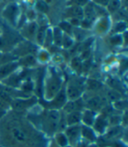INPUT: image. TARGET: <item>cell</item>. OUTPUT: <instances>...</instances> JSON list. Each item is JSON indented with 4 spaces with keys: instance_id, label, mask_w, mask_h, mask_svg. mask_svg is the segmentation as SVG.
<instances>
[{
    "instance_id": "4dcf8cb0",
    "label": "cell",
    "mask_w": 128,
    "mask_h": 147,
    "mask_svg": "<svg viewBox=\"0 0 128 147\" xmlns=\"http://www.w3.org/2000/svg\"><path fill=\"white\" fill-rule=\"evenodd\" d=\"M6 114V108L5 106L0 101V119H2V117H4V115Z\"/></svg>"
},
{
    "instance_id": "d4e9b609",
    "label": "cell",
    "mask_w": 128,
    "mask_h": 147,
    "mask_svg": "<svg viewBox=\"0 0 128 147\" xmlns=\"http://www.w3.org/2000/svg\"><path fill=\"white\" fill-rule=\"evenodd\" d=\"M36 8L39 10L40 11H42V12H47L48 11V5H47V4L46 2L42 1V0H40V1L37 2Z\"/></svg>"
},
{
    "instance_id": "ffe728a7",
    "label": "cell",
    "mask_w": 128,
    "mask_h": 147,
    "mask_svg": "<svg viewBox=\"0 0 128 147\" xmlns=\"http://www.w3.org/2000/svg\"><path fill=\"white\" fill-rule=\"evenodd\" d=\"M74 43L73 39L71 38V36L68 34H63L62 36V42H61V46L65 49H69Z\"/></svg>"
},
{
    "instance_id": "2e32d148",
    "label": "cell",
    "mask_w": 128,
    "mask_h": 147,
    "mask_svg": "<svg viewBox=\"0 0 128 147\" xmlns=\"http://www.w3.org/2000/svg\"><path fill=\"white\" fill-rule=\"evenodd\" d=\"M103 104H104V100L102 99L101 97H98V96L92 97L87 101L88 109L94 110V111H95V109L101 108V106Z\"/></svg>"
},
{
    "instance_id": "603a6c76",
    "label": "cell",
    "mask_w": 128,
    "mask_h": 147,
    "mask_svg": "<svg viewBox=\"0 0 128 147\" xmlns=\"http://www.w3.org/2000/svg\"><path fill=\"white\" fill-rule=\"evenodd\" d=\"M36 32H37V24L35 22H31L27 28V34L31 36H34L36 34Z\"/></svg>"
},
{
    "instance_id": "5b68a950",
    "label": "cell",
    "mask_w": 128,
    "mask_h": 147,
    "mask_svg": "<svg viewBox=\"0 0 128 147\" xmlns=\"http://www.w3.org/2000/svg\"><path fill=\"white\" fill-rule=\"evenodd\" d=\"M69 140V145L75 147L82 140L81 137V124L67 126L63 130Z\"/></svg>"
},
{
    "instance_id": "8fae6325",
    "label": "cell",
    "mask_w": 128,
    "mask_h": 147,
    "mask_svg": "<svg viewBox=\"0 0 128 147\" xmlns=\"http://www.w3.org/2000/svg\"><path fill=\"white\" fill-rule=\"evenodd\" d=\"M97 115L96 111L94 110L89 109H84L83 111H82V114H81V124L92 127Z\"/></svg>"
},
{
    "instance_id": "d6986e66",
    "label": "cell",
    "mask_w": 128,
    "mask_h": 147,
    "mask_svg": "<svg viewBox=\"0 0 128 147\" xmlns=\"http://www.w3.org/2000/svg\"><path fill=\"white\" fill-rule=\"evenodd\" d=\"M47 28L46 26H41L39 29H37V32H36V41L38 42V43L42 45L44 43V40H45V37H46V34H47Z\"/></svg>"
},
{
    "instance_id": "9c48e42d",
    "label": "cell",
    "mask_w": 128,
    "mask_h": 147,
    "mask_svg": "<svg viewBox=\"0 0 128 147\" xmlns=\"http://www.w3.org/2000/svg\"><path fill=\"white\" fill-rule=\"evenodd\" d=\"M108 125H109V122L107 117L105 116L104 115H97L92 125V128L97 133V135H102L106 132L108 129Z\"/></svg>"
},
{
    "instance_id": "8992f818",
    "label": "cell",
    "mask_w": 128,
    "mask_h": 147,
    "mask_svg": "<svg viewBox=\"0 0 128 147\" xmlns=\"http://www.w3.org/2000/svg\"><path fill=\"white\" fill-rule=\"evenodd\" d=\"M68 101V98L66 95L65 88H62L57 94L49 101H46L47 103V109H55L60 110L63 108V106Z\"/></svg>"
},
{
    "instance_id": "30bf717a",
    "label": "cell",
    "mask_w": 128,
    "mask_h": 147,
    "mask_svg": "<svg viewBox=\"0 0 128 147\" xmlns=\"http://www.w3.org/2000/svg\"><path fill=\"white\" fill-rule=\"evenodd\" d=\"M81 137L83 141L88 144H94L97 138V135L92 127L81 124Z\"/></svg>"
},
{
    "instance_id": "83f0119b",
    "label": "cell",
    "mask_w": 128,
    "mask_h": 147,
    "mask_svg": "<svg viewBox=\"0 0 128 147\" xmlns=\"http://www.w3.org/2000/svg\"><path fill=\"white\" fill-rule=\"evenodd\" d=\"M125 28H126V24L125 22L121 21V22H119L116 25L114 30H115V32H116V33H122L123 31L125 30Z\"/></svg>"
},
{
    "instance_id": "836d02e7",
    "label": "cell",
    "mask_w": 128,
    "mask_h": 147,
    "mask_svg": "<svg viewBox=\"0 0 128 147\" xmlns=\"http://www.w3.org/2000/svg\"><path fill=\"white\" fill-rule=\"evenodd\" d=\"M0 147H2V146H1V145H0Z\"/></svg>"
},
{
    "instance_id": "d6a6232c",
    "label": "cell",
    "mask_w": 128,
    "mask_h": 147,
    "mask_svg": "<svg viewBox=\"0 0 128 147\" xmlns=\"http://www.w3.org/2000/svg\"><path fill=\"white\" fill-rule=\"evenodd\" d=\"M65 147H74V146H72V145H69H69H67V146H65Z\"/></svg>"
},
{
    "instance_id": "f1b7e54d",
    "label": "cell",
    "mask_w": 128,
    "mask_h": 147,
    "mask_svg": "<svg viewBox=\"0 0 128 147\" xmlns=\"http://www.w3.org/2000/svg\"><path fill=\"white\" fill-rule=\"evenodd\" d=\"M111 42L112 44H115V45H117V44H120L122 43V36L120 34H116V35H114L111 39Z\"/></svg>"
},
{
    "instance_id": "484cf974",
    "label": "cell",
    "mask_w": 128,
    "mask_h": 147,
    "mask_svg": "<svg viewBox=\"0 0 128 147\" xmlns=\"http://www.w3.org/2000/svg\"><path fill=\"white\" fill-rule=\"evenodd\" d=\"M88 86V88L89 90H96V89H98L101 85L99 84V82L96 81V80H89L87 82V84H85V86Z\"/></svg>"
},
{
    "instance_id": "6da1fadb",
    "label": "cell",
    "mask_w": 128,
    "mask_h": 147,
    "mask_svg": "<svg viewBox=\"0 0 128 147\" xmlns=\"http://www.w3.org/2000/svg\"><path fill=\"white\" fill-rule=\"evenodd\" d=\"M8 135L11 143L22 147L31 146L35 141H38L34 133L19 123H11L8 128Z\"/></svg>"
},
{
    "instance_id": "cb8c5ba5",
    "label": "cell",
    "mask_w": 128,
    "mask_h": 147,
    "mask_svg": "<svg viewBox=\"0 0 128 147\" xmlns=\"http://www.w3.org/2000/svg\"><path fill=\"white\" fill-rule=\"evenodd\" d=\"M52 42H53V32L51 29H47L43 44H45L46 46H49Z\"/></svg>"
},
{
    "instance_id": "7c38bea8",
    "label": "cell",
    "mask_w": 128,
    "mask_h": 147,
    "mask_svg": "<svg viewBox=\"0 0 128 147\" xmlns=\"http://www.w3.org/2000/svg\"><path fill=\"white\" fill-rule=\"evenodd\" d=\"M81 114L82 111H74L69 114H65V120H66L67 126L81 124Z\"/></svg>"
},
{
    "instance_id": "5bb4252c",
    "label": "cell",
    "mask_w": 128,
    "mask_h": 147,
    "mask_svg": "<svg viewBox=\"0 0 128 147\" xmlns=\"http://www.w3.org/2000/svg\"><path fill=\"white\" fill-rule=\"evenodd\" d=\"M52 138H53V141L60 147H65L69 144V140L64 131H57Z\"/></svg>"
},
{
    "instance_id": "9a60e30c",
    "label": "cell",
    "mask_w": 128,
    "mask_h": 147,
    "mask_svg": "<svg viewBox=\"0 0 128 147\" xmlns=\"http://www.w3.org/2000/svg\"><path fill=\"white\" fill-rule=\"evenodd\" d=\"M96 17H97V12L94 5H92L91 4H87L85 5V8L83 9V19L91 22H93Z\"/></svg>"
},
{
    "instance_id": "ba28073f",
    "label": "cell",
    "mask_w": 128,
    "mask_h": 147,
    "mask_svg": "<svg viewBox=\"0 0 128 147\" xmlns=\"http://www.w3.org/2000/svg\"><path fill=\"white\" fill-rule=\"evenodd\" d=\"M19 66V62H8L0 66V81H3L11 75L15 73Z\"/></svg>"
},
{
    "instance_id": "4fadbf2b",
    "label": "cell",
    "mask_w": 128,
    "mask_h": 147,
    "mask_svg": "<svg viewBox=\"0 0 128 147\" xmlns=\"http://www.w3.org/2000/svg\"><path fill=\"white\" fill-rule=\"evenodd\" d=\"M66 13L69 19H77L80 20L83 19V8L80 6H69Z\"/></svg>"
},
{
    "instance_id": "277c9868",
    "label": "cell",
    "mask_w": 128,
    "mask_h": 147,
    "mask_svg": "<svg viewBox=\"0 0 128 147\" xmlns=\"http://www.w3.org/2000/svg\"><path fill=\"white\" fill-rule=\"evenodd\" d=\"M84 87V82L80 81L79 79H74L71 82H69L65 88L68 100H75L80 99L83 93Z\"/></svg>"
},
{
    "instance_id": "ac0fdd59",
    "label": "cell",
    "mask_w": 128,
    "mask_h": 147,
    "mask_svg": "<svg viewBox=\"0 0 128 147\" xmlns=\"http://www.w3.org/2000/svg\"><path fill=\"white\" fill-rule=\"evenodd\" d=\"M36 59L33 55H27L25 57H23L19 62V65H24L25 67H31V66H33L36 63Z\"/></svg>"
},
{
    "instance_id": "f546056e",
    "label": "cell",
    "mask_w": 128,
    "mask_h": 147,
    "mask_svg": "<svg viewBox=\"0 0 128 147\" xmlns=\"http://www.w3.org/2000/svg\"><path fill=\"white\" fill-rule=\"evenodd\" d=\"M92 1L95 5L102 7H106L109 3V0H92Z\"/></svg>"
},
{
    "instance_id": "3957f363",
    "label": "cell",
    "mask_w": 128,
    "mask_h": 147,
    "mask_svg": "<svg viewBox=\"0 0 128 147\" xmlns=\"http://www.w3.org/2000/svg\"><path fill=\"white\" fill-rule=\"evenodd\" d=\"M62 89V79L61 75L55 69H50L44 83L43 95L46 101L52 100Z\"/></svg>"
},
{
    "instance_id": "52a82bcc",
    "label": "cell",
    "mask_w": 128,
    "mask_h": 147,
    "mask_svg": "<svg viewBox=\"0 0 128 147\" xmlns=\"http://www.w3.org/2000/svg\"><path fill=\"white\" fill-rule=\"evenodd\" d=\"M19 9L17 4L8 5L3 11V16L13 26H16L19 17Z\"/></svg>"
},
{
    "instance_id": "4316f807",
    "label": "cell",
    "mask_w": 128,
    "mask_h": 147,
    "mask_svg": "<svg viewBox=\"0 0 128 147\" xmlns=\"http://www.w3.org/2000/svg\"><path fill=\"white\" fill-rule=\"evenodd\" d=\"M71 28H72V26L70 25L69 22H62V23L60 24V29L65 31V34H70Z\"/></svg>"
},
{
    "instance_id": "7a4b0ae2",
    "label": "cell",
    "mask_w": 128,
    "mask_h": 147,
    "mask_svg": "<svg viewBox=\"0 0 128 147\" xmlns=\"http://www.w3.org/2000/svg\"><path fill=\"white\" fill-rule=\"evenodd\" d=\"M61 113L60 110L47 109L41 118V127L42 133L46 136L53 137L57 131H59L60 121Z\"/></svg>"
},
{
    "instance_id": "1f68e13d",
    "label": "cell",
    "mask_w": 128,
    "mask_h": 147,
    "mask_svg": "<svg viewBox=\"0 0 128 147\" xmlns=\"http://www.w3.org/2000/svg\"><path fill=\"white\" fill-rule=\"evenodd\" d=\"M47 147H60V146H59V145H57V144H56L53 140H52V141H51V142L47 144Z\"/></svg>"
},
{
    "instance_id": "7402d4cb",
    "label": "cell",
    "mask_w": 128,
    "mask_h": 147,
    "mask_svg": "<svg viewBox=\"0 0 128 147\" xmlns=\"http://www.w3.org/2000/svg\"><path fill=\"white\" fill-rule=\"evenodd\" d=\"M89 0H69L68 2V5L70 6H85Z\"/></svg>"
},
{
    "instance_id": "e0dca14e",
    "label": "cell",
    "mask_w": 128,
    "mask_h": 147,
    "mask_svg": "<svg viewBox=\"0 0 128 147\" xmlns=\"http://www.w3.org/2000/svg\"><path fill=\"white\" fill-rule=\"evenodd\" d=\"M53 32V42H55V45L57 46H61V42H62V36L63 33L62 30L60 29V28H55Z\"/></svg>"
},
{
    "instance_id": "44dd1931",
    "label": "cell",
    "mask_w": 128,
    "mask_h": 147,
    "mask_svg": "<svg viewBox=\"0 0 128 147\" xmlns=\"http://www.w3.org/2000/svg\"><path fill=\"white\" fill-rule=\"evenodd\" d=\"M108 10L110 11H116L120 7V0H109L108 3Z\"/></svg>"
}]
</instances>
